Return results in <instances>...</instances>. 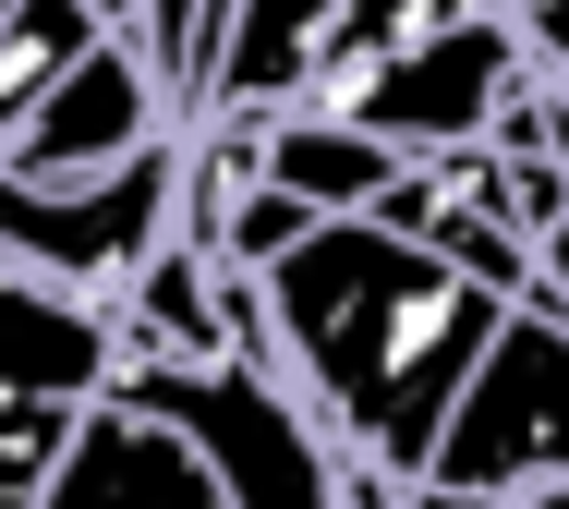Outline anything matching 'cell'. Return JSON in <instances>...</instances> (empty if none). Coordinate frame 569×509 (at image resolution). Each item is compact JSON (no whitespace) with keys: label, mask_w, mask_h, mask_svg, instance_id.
Returning <instances> with one entry per match:
<instances>
[{"label":"cell","mask_w":569,"mask_h":509,"mask_svg":"<svg viewBox=\"0 0 569 509\" xmlns=\"http://www.w3.org/2000/svg\"><path fill=\"white\" fill-rule=\"evenodd\" d=\"M254 303H267V365L376 473L437 461L472 365L509 328V291L460 279L437 243H412L388 219H328L316 243H291L254 279Z\"/></svg>","instance_id":"cell-1"},{"label":"cell","mask_w":569,"mask_h":509,"mask_svg":"<svg viewBox=\"0 0 569 509\" xmlns=\"http://www.w3.org/2000/svg\"><path fill=\"white\" fill-rule=\"evenodd\" d=\"M533 61L546 49H533L521 0H351L303 98L388 133L400 158H449V146H497Z\"/></svg>","instance_id":"cell-2"},{"label":"cell","mask_w":569,"mask_h":509,"mask_svg":"<svg viewBox=\"0 0 569 509\" xmlns=\"http://www.w3.org/2000/svg\"><path fill=\"white\" fill-rule=\"evenodd\" d=\"M121 400L170 412L219 461L230 509H351V473L363 461L303 412V388L279 377V365H121Z\"/></svg>","instance_id":"cell-3"},{"label":"cell","mask_w":569,"mask_h":509,"mask_svg":"<svg viewBox=\"0 0 569 509\" xmlns=\"http://www.w3.org/2000/svg\"><path fill=\"white\" fill-rule=\"evenodd\" d=\"M182 243V133L121 158V170H86V182H24L0 170V267L12 279H49V291H86L110 303Z\"/></svg>","instance_id":"cell-4"},{"label":"cell","mask_w":569,"mask_h":509,"mask_svg":"<svg viewBox=\"0 0 569 509\" xmlns=\"http://www.w3.org/2000/svg\"><path fill=\"white\" fill-rule=\"evenodd\" d=\"M110 388H121V316L0 267V509H24L61 473L73 425Z\"/></svg>","instance_id":"cell-5"},{"label":"cell","mask_w":569,"mask_h":509,"mask_svg":"<svg viewBox=\"0 0 569 509\" xmlns=\"http://www.w3.org/2000/svg\"><path fill=\"white\" fill-rule=\"evenodd\" d=\"M437 486H472V498H533L569 473V316L546 303H509L497 352L472 365L449 437L425 461Z\"/></svg>","instance_id":"cell-6"},{"label":"cell","mask_w":569,"mask_h":509,"mask_svg":"<svg viewBox=\"0 0 569 509\" xmlns=\"http://www.w3.org/2000/svg\"><path fill=\"white\" fill-rule=\"evenodd\" d=\"M170 133H182V110H170L158 61H146L133 37H98V49L37 98V122L12 133L0 170H24V182H86V170H121V158H146V146H170Z\"/></svg>","instance_id":"cell-7"},{"label":"cell","mask_w":569,"mask_h":509,"mask_svg":"<svg viewBox=\"0 0 569 509\" xmlns=\"http://www.w3.org/2000/svg\"><path fill=\"white\" fill-rule=\"evenodd\" d=\"M24 509H230V486H219V461H207L170 412H146V400L110 388V400L73 425L61 473H49Z\"/></svg>","instance_id":"cell-8"},{"label":"cell","mask_w":569,"mask_h":509,"mask_svg":"<svg viewBox=\"0 0 569 509\" xmlns=\"http://www.w3.org/2000/svg\"><path fill=\"white\" fill-rule=\"evenodd\" d=\"M254 170L279 182V194H303L316 219H376L388 194H400V146L388 133L340 122V110H316V98H291V110H254Z\"/></svg>","instance_id":"cell-9"},{"label":"cell","mask_w":569,"mask_h":509,"mask_svg":"<svg viewBox=\"0 0 569 509\" xmlns=\"http://www.w3.org/2000/svg\"><path fill=\"white\" fill-rule=\"evenodd\" d=\"M351 0H230V37H219V73L194 98V122H254V110H291L328 61ZM182 122V133H194Z\"/></svg>","instance_id":"cell-10"},{"label":"cell","mask_w":569,"mask_h":509,"mask_svg":"<svg viewBox=\"0 0 569 509\" xmlns=\"http://www.w3.org/2000/svg\"><path fill=\"white\" fill-rule=\"evenodd\" d=\"M98 37H121L98 0H0V158H12V133L37 122V98H49Z\"/></svg>","instance_id":"cell-11"},{"label":"cell","mask_w":569,"mask_h":509,"mask_svg":"<svg viewBox=\"0 0 569 509\" xmlns=\"http://www.w3.org/2000/svg\"><path fill=\"white\" fill-rule=\"evenodd\" d=\"M98 12H110V24H121V37H133V24H146V0H98Z\"/></svg>","instance_id":"cell-12"},{"label":"cell","mask_w":569,"mask_h":509,"mask_svg":"<svg viewBox=\"0 0 569 509\" xmlns=\"http://www.w3.org/2000/svg\"><path fill=\"white\" fill-rule=\"evenodd\" d=\"M521 12H533V0H521Z\"/></svg>","instance_id":"cell-13"}]
</instances>
